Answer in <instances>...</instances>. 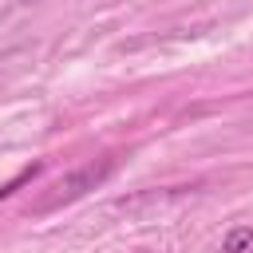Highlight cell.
Listing matches in <instances>:
<instances>
[{
	"label": "cell",
	"instance_id": "obj_1",
	"mask_svg": "<svg viewBox=\"0 0 253 253\" xmlns=\"http://www.w3.org/2000/svg\"><path fill=\"white\" fill-rule=\"evenodd\" d=\"M111 170H115V162H111V158H103V162H91V166H83V170L67 174L63 182H55V186H51V194H47L43 202H36V213H51V210H59V206H67V202L83 198L87 190L103 186Z\"/></svg>",
	"mask_w": 253,
	"mask_h": 253
},
{
	"label": "cell",
	"instance_id": "obj_2",
	"mask_svg": "<svg viewBox=\"0 0 253 253\" xmlns=\"http://www.w3.org/2000/svg\"><path fill=\"white\" fill-rule=\"evenodd\" d=\"M253 249V225H237L221 237V253H249Z\"/></svg>",
	"mask_w": 253,
	"mask_h": 253
},
{
	"label": "cell",
	"instance_id": "obj_3",
	"mask_svg": "<svg viewBox=\"0 0 253 253\" xmlns=\"http://www.w3.org/2000/svg\"><path fill=\"white\" fill-rule=\"evenodd\" d=\"M36 174H40V162H32V166H24V170H20V174H16L12 182H4V186H0V198H12V194H16L20 186H28V182H32Z\"/></svg>",
	"mask_w": 253,
	"mask_h": 253
}]
</instances>
